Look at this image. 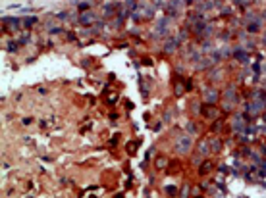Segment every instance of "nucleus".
<instances>
[{
    "label": "nucleus",
    "instance_id": "nucleus-1",
    "mask_svg": "<svg viewBox=\"0 0 266 198\" xmlns=\"http://www.w3.org/2000/svg\"><path fill=\"white\" fill-rule=\"evenodd\" d=\"M189 144H191V140L189 139H179L177 140V152H187V150H189Z\"/></svg>",
    "mask_w": 266,
    "mask_h": 198
},
{
    "label": "nucleus",
    "instance_id": "nucleus-2",
    "mask_svg": "<svg viewBox=\"0 0 266 198\" xmlns=\"http://www.w3.org/2000/svg\"><path fill=\"white\" fill-rule=\"evenodd\" d=\"M216 98H218V92H216V91H212V88H208V91L205 92V100H206L208 104H214V102H216Z\"/></svg>",
    "mask_w": 266,
    "mask_h": 198
},
{
    "label": "nucleus",
    "instance_id": "nucleus-3",
    "mask_svg": "<svg viewBox=\"0 0 266 198\" xmlns=\"http://www.w3.org/2000/svg\"><path fill=\"white\" fill-rule=\"evenodd\" d=\"M243 127H245V117L237 116L235 119H233V129H235V131H241Z\"/></svg>",
    "mask_w": 266,
    "mask_h": 198
},
{
    "label": "nucleus",
    "instance_id": "nucleus-4",
    "mask_svg": "<svg viewBox=\"0 0 266 198\" xmlns=\"http://www.w3.org/2000/svg\"><path fill=\"white\" fill-rule=\"evenodd\" d=\"M176 46H177V40H176V39H170L168 43H166L164 50H166V52H174V50H176Z\"/></svg>",
    "mask_w": 266,
    "mask_h": 198
},
{
    "label": "nucleus",
    "instance_id": "nucleus-5",
    "mask_svg": "<svg viewBox=\"0 0 266 198\" xmlns=\"http://www.w3.org/2000/svg\"><path fill=\"white\" fill-rule=\"evenodd\" d=\"M79 21H81L83 25H89V21H93V14H89V12H87V14H83L81 18H79Z\"/></svg>",
    "mask_w": 266,
    "mask_h": 198
},
{
    "label": "nucleus",
    "instance_id": "nucleus-6",
    "mask_svg": "<svg viewBox=\"0 0 266 198\" xmlns=\"http://www.w3.org/2000/svg\"><path fill=\"white\" fill-rule=\"evenodd\" d=\"M202 112H205L208 117H216V110H210V108H205V110H202Z\"/></svg>",
    "mask_w": 266,
    "mask_h": 198
},
{
    "label": "nucleus",
    "instance_id": "nucleus-7",
    "mask_svg": "<svg viewBox=\"0 0 266 198\" xmlns=\"http://www.w3.org/2000/svg\"><path fill=\"white\" fill-rule=\"evenodd\" d=\"M35 21H37V19H35V18H27V19H25V25H27V27H29V25H33Z\"/></svg>",
    "mask_w": 266,
    "mask_h": 198
},
{
    "label": "nucleus",
    "instance_id": "nucleus-8",
    "mask_svg": "<svg viewBox=\"0 0 266 198\" xmlns=\"http://www.w3.org/2000/svg\"><path fill=\"white\" fill-rule=\"evenodd\" d=\"M237 58H239V60H241V62H243V60H245V62H247V54H243V52H237Z\"/></svg>",
    "mask_w": 266,
    "mask_h": 198
},
{
    "label": "nucleus",
    "instance_id": "nucleus-9",
    "mask_svg": "<svg viewBox=\"0 0 266 198\" xmlns=\"http://www.w3.org/2000/svg\"><path fill=\"white\" fill-rule=\"evenodd\" d=\"M249 31H258V25L255 23V25H249Z\"/></svg>",
    "mask_w": 266,
    "mask_h": 198
},
{
    "label": "nucleus",
    "instance_id": "nucleus-10",
    "mask_svg": "<svg viewBox=\"0 0 266 198\" xmlns=\"http://www.w3.org/2000/svg\"><path fill=\"white\" fill-rule=\"evenodd\" d=\"M166 190H168V194H176V189H174V187H168Z\"/></svg>",
    "mask_w": 266,
    "mask_h": 198
},
{
    "label": "nucleus",
    "instance_id": "nucleus-11",
    "mask_svg": "<svg viewBox=\"0 0 266 198\" xmlns=\"http://www.w3.org/2000/svg\"><path fill=\"white\" fill-rule=\"evenodd\" d=\"M181 196H183V198H187V196H189V192H187V187H185L183 190H181Z\"/></svg>",
    "mask_w": 266,
    "mask_h": 198
}]
</instances>
